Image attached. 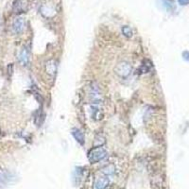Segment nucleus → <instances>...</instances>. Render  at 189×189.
<instances>
[{
	"instance_id": "f257e3e1",
	"label": "nucleus",
	"mask_w": 189,
	"mask_h": 189,
	"mask_svg": "<svg viewBox=\"0 0 189 189\" xmlns=\"http://www.w3.org/2000/svg\"><path fill=\"white\" fill-rule=\"evenodd\" d=\"M107 155H108V153H107L106 149H104L103 148H101V147L94 148L88 153V159L91 164H96V163H99V162L102 161L103 159H105Z\"/></svg>"
},
{
	"instance_id": "f03ea898",
	"label": "nucleus",
	"mask_w": 189,
	"mask_h": 189,
	"mask_svg": "<svg viewBox=\"0 0 189 189\" xmlns=\"http://www.w3.org/2000/svg\"><path fill=\"white\" fill-rule=\"evenodd\" d=\"M115 72L118 76L122 77V78H126L128 77L131 72H132V66L129 62L127 61H121L116 65L115 67Z\"/></svg>"
},
{
	"instance_id": "7ed1b4c3",
	"label": "nucleus",
	"mask_w": 189,
	"mask_h": 189,
	"mask_svg": "<svg viewBox=\"0 0 189 189\" xmlns=\"http://www.w3.org/2000/svg\"><path fill=\"white\" fill-rule=\"evenodd\" d=\"M19 61L23 65H27L29 61V50L27 47H23L19 54Z\"/></svg>"
},
{
	"instance_id": "20e7f679",
	"label": "nucleus",
	"mask_w": 189,
	"mask_h": 189,
	"mask_svg": "<svg viewBox=\"0 0 189 189\" xmlns=\"http://www.w3.org/2000/svg\"><path fill=\"white\" fill-rule=\"evenodd\" d=\"M109 183H110V181H109L108 176L99 177L96 181V183H94V187H96V189H106L108 187Z\"/></svg>"
},
{
	"instance_id": "39448f33",
	"label": "nucleus",
	"mask_w": 189,
	"mask_h": 189,
	"mask_svg": "<svg viewBox=\"0 0 189 189\" xmlns=\"http://www.w3.org/2000/svg\"><path fill=\"white\" fill-rule=\"evenodd\" d=\"M24 27H25L24 20L22 18H17L14 21L13 25H12V31H13V33H15V34L21 33L22 31L24 30Z\"/></svg>"
},
{
	"instance_id": "423d86ee",
	"label": "nucleus",
	"mask_w": 189,
	"mask_h": 189,
	"mask_svg": "<svg viewBox=\"0 0 189 189\" xmlns=\"http://www.w3.org/2000/svg\"><path fill=\"white\" fill-rule=\"evenodd\" d=\"M72 135H73V137L75 138V140L80 145L82 146L84 144V142H85V140H84V134H83V133L80 130H79L77 128H74L72 130Z\"/></svg>"
},
{
	"instance_id": "0eeeda50",
	"label": "nucleus",
	"mask_w": 189,
	"mask_h": 189,
	"mask_svg": "<svg viewBox=\"0 0 189 189\" xmlns=\"http://www.w3.org/2000/svg\"><path fill=\"white\" fill-rule=\"evenodd\" d=\"M151 68H152V64L149 61L146 60L143 61V64L140 67V72L141 73H148L151 70Z\"/></svg>"
},
{
	"instance_id": "6e6552de",
	"label": "nucleus",
	"mask_w": 189,
	"mask_h": 189,
	"mask_svg": "<svg viewBox=\"0 0 189 189\" xmlns=\"http://www.w3.org/2000/svg\"><path fill=\"white\" fill-rule=\"evenodd\" d=\"M13 11L16 13L22 12L24 11V3L22 0H15L13 3Z\"/></svg>"
},
{
	"instance_id": "1a4fd4ad",
	"label": "nucleus",
	"mask_w": 189,
	"mask_h": 189,
	"mask_svg": "<svg viewBox=\"0 0 189 189\" xmlns=\"http://www.w3.org/2000/svg\"><path fill=\"white\" fill-rule=\"evenodd\" d=\"M91 111H92V118H94V119L101 118L100 117V110L96 104H94L93 106H91Z\"/></svg>"
},
{
	"instance_id": "9d476101",
	"label": "nucleus",
	"mask_w": 189,
	"mask_h": 189,
	"mask_svg": "<svg viewBox=\"0 0 189 189\" xmlns=\"http://www.w3.org/2000/svg\"><path fill=\"white\" fill-rule=\"evenodd\" d=\"M46 71L48 74L54 75L56 73V64L54 61H49L46 64Z\"/></svg>"
},
{
	"instance_id": "9b49d317",
	"label": "nucleus",
	"mask_w": 189,
	"mask_h": 189,
	"mask_svg": "<svg viewBox=\"0 0 189 189\" xmlns=\"http://www.w3.org/2000/svg\"><path fill=\"white\" fill-rule=\"evenodd\" d=\"M106 140L105 137H103L102 135H98L96 138H94V148H99L102 147L105 144Z\"/></svg>"
},
{
	"instance_id": "f8f14e48",
	"label": "nucleus",
	"mask_w": 189,
	"mask_h": 189,
	"mask_svg": "<svg viewBox=\"0 0 189 189\" xmlns=\"http://www.w3.org/2000/svg\"><path fill=\"white\" fill-rule=\"evenodd\" d=\"M44 120V114L42 112V109L39 110L36 114H35V117H34V122L37 126H41V124L43 123Z\"/></svg>"
},
{
	"instance_id": "ddd939ff",
	"label": "nucleus",
	"mask_w": 189,
	"mask_h": 189,
	"mask_svg": "<svg viewBox=\"0 0 189 189\" xmlns=\"http://www.w3.org/2000/svg\"><path fill=\"white\" fill-rule=\"evenodd\" d=\"M81 177H82V168L81 167H77L75 172H74V175H73V178L74 180H76V184H79L80 180H81Z\"/></svg>"
},
{
	"instance_id": "4468645a",
	"label": "nucleus",
	"mask_w": 189,
	"mask_h": 189,
	"mask_svg": "<svg viewBox=\"0 0 189 189\" xmlns=\"http://www.w3.org/2000/svg\"><path fill=\"white\" fill-rule=\"evenodd\" d=\"M122 33H123V35L125 36V37H127V38H131L132 36H133V30H132V28L129 27V26H124V27H122Z\"/></svg>"
},
{
	"instance_id": "2eb2a0df",
	"label": "nucleus",
	"mask_w": 189,
	"mask_h": 189,
	"mask_svg": "<svg viewBox=\"0 0 189 189\" xmlns=\"http://www.w3.org/2000/svg\"><path fill=\"white\" fill-rule=\"evenodd\" d=\"M114 172H115V167H114V166H113V165H109L108 167H106L105 168H103V173H104L106 176H108V177L114 175Z\"/></svg>"
},
{
	"instance_id": "dca6fc26",
	"label": "nucleus",
	"mask_w": 189,
	"mask_h": 189,
	"mask_svg": "<svg viewBox=\"0 0 189 189\" xmlns=\"http://www.w3.org/2000/svg\"><path fill=\"white\" fill-rule=\"evenodd\" d=\"M181 5H187L189 3V0H178Z\"/></svg>"
},
{
	"instance_id": "f3484780",
	"label": "nucleus",
	"mask_w": 189,
	"mask_h": 189,
	"mask_svg": "<svg viewBox=\"0 0 189 189\" xmlns=\"http://www.w3.org/2000/svg\"><path fill=\"white\" fill-rule=\"evenodd\" d=\"M182 56H183V58L185 59V60H187V61H189V52H184L183 54H182Z\"/></svg>"
}]
</instances>
